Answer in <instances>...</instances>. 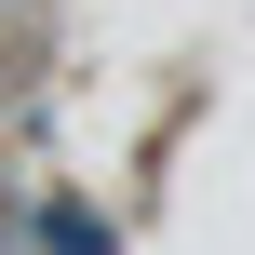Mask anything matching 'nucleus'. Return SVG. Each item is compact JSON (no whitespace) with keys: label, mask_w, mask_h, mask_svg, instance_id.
<instances>
[{"label":"nucleus","mask_w":255,"mask_h":255,"mask_svg":"<svg viewBox=\"0 0 255 255\" xmlns=\"http://www.w3.org/2000/svg\"><path fill=\"white\" fill-rule=\"evenodd\" d=\"M40 242H54V255H108V229H94V215H67V202H54V215H40Z\"/></svg>","instance_id":"1"}]
</instances>
